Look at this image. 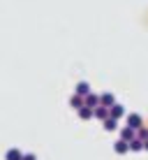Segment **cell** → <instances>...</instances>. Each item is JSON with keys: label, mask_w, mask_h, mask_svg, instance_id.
Returning <instances> with one entry per match:
<instances>
[{"label": "cell", "mask_w": 148, "mask_h": 160, "mask_svg": "<svg viewBox=\"0 0 148 160\" xmlns=\"http://www.w3.org/2000/svg\"><path fill=\"white\" fill-rule=\"evenodd\" d=\"M109 116V107H102V104H97L95 109H93V118H100V121H104Z\"/></svg>", "instance_id": "277c9868"}, {"label": "cell", "mask_w": 148, "mask_h": 160, "mask_svg": "<svg viewBox=\"0 0 148 160\" xmlns=\"http://www.w3.org/2000/svg\"><path fill=\"white\" fill-rule=\"evenodd\" d=\"M109 116L118 121L120 116H125V107H123V104H118V102H113L111 107H109Z\"/></svg>", "instance_id": "7a4b0ae2"}, {"label": "cell", "mask_w": 148, "mask_h": 160, "mask_svg": "<svg viewBox=\"0 0 148 160\" xmlns=\"http://www.w3.org/2000/svg\"><path fill=\"white\" fill-rule=\"evenodd\" d=\"M144 151H148V139L144 142Z\"/></svg>", "instance_id": "2e32d148"}, {"label": "cell", "mask_w": 148, "mask_h": 160, "mask_svg": "<svg viewBox=\"0 0 148 160\" xmlns=\"http://www.w3.org/2000/svg\"><path fill=\"white\" fill-rule=\"evenodd\" d=\"M74 93H76V95H88V93H90V84H88V81H79L76 88H74Z\"/></svg>", "instance_id": "8992f818"}, {"label": "cell", "mask_w": 148, "mask_h": 160, "mask_svg": "<svg viewBox=\"0 0 148 160\" xmlns=\"http://www.w3.org/2000/svg\"><path fill=\"white\" fill-rule=\"evenodd\" d=\"M136 137V130H132V128H127V125H125L123 130H120V139H125V142H132Z\"/></svg>", "instance_id": "52a82bcc"}, {"label": "cell", "mask_w": 148, "mask_h": 160, "mask_svg": "<svg viewBox=\"0 0 148 160\" xmlns=\"http://www.w3.org/2000/svg\"><path fill=\"white\" fill-rule=\"evenodd\" d=\"M21 160H37V158L32 156V153H23V156H21Z\"/></svg>", "instance_id": "9a60e30c"}, {"label": "cell", "mask_w": 148, "mask_h": 160, "mask_svg": "<svg viewBox=\"0 0 148 160\" xmlns=\"http://www.w3.org/2000/svg\"><path fill=\"white\" fill-rule=\"evenodd\" d=\"M102 123H104V130H107V132H113V130L118 128V121H116V118H111V116H107V118L102 121Z\"/></svg>", "instance_id": "30bf717a"}, {"label": "cell", "mask_w": 148, "mask_h": 160, "mask_svg": "<svg viewBox=\"0 0 148 160\" xmlns=\"http://www.w3.org/2000/svg\"><path fill=\"white\" fill-rule=\"evenodd\" d=\"M141 125H144V118H141L139 114H127V128H132V130H139Z\"/></svg>", "instance_id": "6da1fadb"}, {"label": "cell", "mask_w": 148, "mask_h": 160, "mask_svg": "<svg viewBox=\"0 0 148 160\" xmlns=\"http://www.w3.org/2000/svg\"><path fill=\"white\" fill-rule=\"evenodd\" d=\"M136 139H141V142H146L148 139V128H144V125H141L139 130H136Z\"/></svg>", "instance_id": "5bb4252c"}, {"label": "cell", "mask_w": 148, "mask_h": 160, "mask_svg": "<svg viewBox=\"0 0 148 160\" xmlns=\"http://www.w3.org/2000/svg\"><path fill=\"white\" fill-rule=\"evenodd\" d=\"M21 156H23V153H21L19 148H9V151L5 153V160H21Z\"/></svg>", "instance_id": "7c38bea8"}, {"label": "cell", "mask_w": 148, "mask_h": 160, "mask_svg": "<svg viewBox=\"0 0 148 160\" xmlns=\"http://www.w3.org/2000/svg\"><path fill=\"white\" fill-rule=\"evenodd\" d=\"M113 151H116V153H120V156H123V153H127V151H130V142L118 139L116 144H113Z\"/></svg>", "instance_id": "5b68a950"}, {"label": "cell", "mask_w": 148, "mask_h": 160, "mask_svg": "<svg viewBox=\"0 0 148 160\" xmlns=\"http://www.w3.org/2000/svg\"><path fill=\"white\" fill-rule=\"evenodd\" d=\"M84 104H86V107H93V109H95L97 107V104H100V95H95V93H88V95H84Z\"/></svg>", "instance_id": "3957f363"}, {"label": "cell", "mask_w": 148, "mask_h": 160, "mask_svg": "<svg viewBox=\"0 0 148 160\" xmlns=\"http://www.w3.org/2000/svg\"><path fill=\"white\" fill-rule=\"evenodd\" d=\"M76 112H79V118L81 121H90L93 118V107H86V104H84V107L76 109Z\"/></svg>", "instance_id": "9c48e42d"}, {"label": "cell", "mask_w": 148, "mask_h": 160, "mask_svg": "<svg viewBox=\"0 0 148 160\" xmlns=\"http://www.w3.org/2000/svg\"><path fill=\"white\" fill-rule=\"evenodd\" d=\"M69 107H74V109H81V107H84V95H76V93H74V95L69 98Z\"/></svg>", "instance_id": "8fae6325"}, {"label": "cell", "mask_w": 148, "mask_h": 160, "mask_svg": "<svg viewBox=\"0 0 148 160\" xmlns=\"http://www.w3.org/2000/svg\"><path fill=\"white\" fill-rule=\"evenodd\" d=\"M113 102H116L113 93H102V95H100V104H102V107H111Z\"/></svg>", "instance_id": "ba28073f"}, {"label": "cell", "mask_w": 148, "mask_h": 160, "mask_svg": "<svg viewBox=\"0 0 148 160\" xmlns=\"http://www.w3.org/2000/svg\"><path fill=\"white\" fill-rule=\"evenodd\" d=\"M130 151H144V142H141V139H136V137H134V139L130 142Z\"/></svg>", "instance_id": "4fadbf2b"}]
</instances>
